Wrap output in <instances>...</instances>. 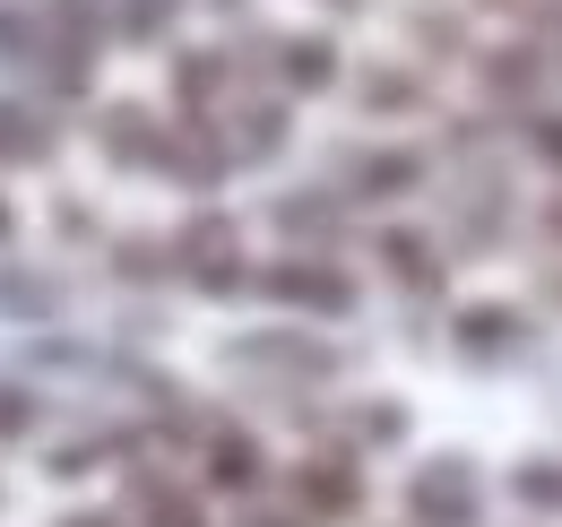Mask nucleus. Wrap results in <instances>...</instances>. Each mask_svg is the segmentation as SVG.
<instances>
[{"label":"nucleus","mask_w":562,"mask_h":527,"mask_svg":"<svg viewBox=\"0 0 562 527\" xmlns=\"http://www.w3.org/2000/svg\"><path fill=\"white\" fill-rule=\"evenodd\" d=\"M416 519H441V527H476V475L459 459H432L416 475Z\"/></svg>","instance_id":"obj_1"},{"label":"nucleus","mask_w":562,"mask_h":527,"mask_svg":"<svg viewBox=\"0 0 562 527\" xmlns=\"http://www.w3.org/2000/svg\"><path fill=\"white\" fill-rule=\"evenodd\" d=\"M44 156H53L44 113H26V104H0V165H44Z\"/></svg>","instance_id":"obj_2"},{"label":"nucleus","mask_w":562,"mask_h":527,"mask_svg":"<svg viewBox=\"0 0 562 527\" xmlns=\"http://www.w3.org/2000/svg\"><path fill=\"white\" fill-rule=\"evenodd\" d=\"M285 303H321V312H347V277H321V268H278L269 277Z\"/></svg>","instance_id":"obj_3"},{"label":"nucleus","mask_w":562,"mask_h":527,"mask_svg":"<svg viewBox=\"0 0 562 527\" xmlns=\"http://www.w3.org/2000/svg\"><path fill=\"white\" fill-rule=\"evenodd\" d=\"M0 312H35V321H53L61 294H53V277H0Z\"/></svg>","instance_id":"obj_4"},{"label":"nucleus","mask_w":562,"mask_h":527,"mask_svg":"<svg viewBox=\"0 0 562 527\" xmlns=\"http://www.w3.org/2000/svg\"><path fill=\"white\" fill-rule=\"evenodd\" d=\"M459 337H468L476 355H493V346H510V337H519V321H510V312H468V321H459Z\"/></svg>","instance_id":"obj_5"},{"label":"nucleus","mask_w":562,"mask_h":527,"mask_svg":"<svg viewBox=\"0 0 562 527\" xmlns=\"http://www.w3.org/2000/svg\"><path fill=\"white\" fill-rule=\"evenodd\" d=\"M329 44H285V78H294V87H329Z\"/></svg>","instance_id":"obj_6"},{"label":"nucleus","mask_w":562,"mask_h":527,"mask_svg":"<svg viewBox=\"0 0 562 527\" xmlns=\"http://www.w3.org/2000/svg\"><path fill=\"white\" fill-rule=\"evenodd\" d=\"M260 475V450L251 441H216V484H251Z\"/></svg>","instance_id":"obj_7"},{"label":"nucleus","mask_w":562,"mask_h":527,"mask_svg":"<svg viewBox=\"0 0 562 527\" xmlns=\"http://www.w3.org/2000/svg\"><path fill=\"white\" fill-rule=\"evenodd\" d=\"M35 424V397H18V390H0V433H26Z\"/></svg>","instance_id":"obj_8"},{"label":"nucleus","mask_w":562,"mask_h":527,"mask_svg":"<svg viewBox=\"0 0 562 527\" xmlns=\"http://www.w3.org/2000/svg\"><path fill=\"white\" fill-rule=\"evenodd\" d=\"M61 527H113V519H61Z\"/></svg>","instance_id":"obj_9"},{"label":"nucleus","mask_w":562,"mask_h":527,"mask_svg":"<svg viewBox=\"0 0 562 527\" xmlns=\"http://www.w3.org/2000/svg\"><path fill=\"white\" fill-rule=\"evenodd\" d=\"M260 527H294V519H260Z\"/></svg>","instance_id":"obj_10"}]
</instances>
